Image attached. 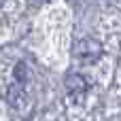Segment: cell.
Masks as SVG:
<instances>
[{
  "instance_id": "cell-1",
  "label": "cell",
  "mask_w": 121,
  "mask_h": 121,
  "mask_svg": "<svg viewBox=\"0 0 121 121\" xmlns=\"http://www.w3.org/2000/svg\"><path fill=\"white\" fill-rule=\"evenodd\" d=\"M102 51H104L102 45H100L98 40H94V38H83V40H79L77 47H74L77 57H79L81 62H85V64L96 62V60L102 55Z\"/></svg>"
},
{
  "instance_id": "cell-2",
  "label": "cell",
  "mask_w": 121,
  "mask_h": 121,
  "mask_svg": "<svg viewBox=\"0 0 121 121\" xmlns=\"http://www.w3.org/2000/svg\"><path fill=\"white\" fill-rule=\"evenodd\" d=\"M66 89L72 94V96H81V94H85L87 91V81L81 77V74H74V72H70L68 77H66Z\"/></svg>"
}]
</instances>
